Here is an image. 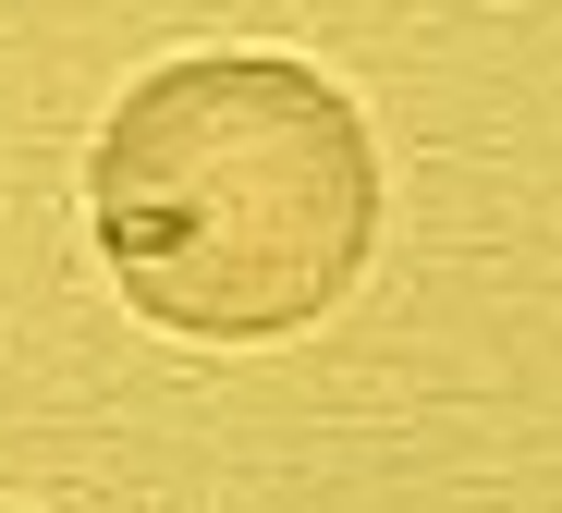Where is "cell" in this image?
<instances>
[{"instance_id":"cell-1","label":"cell","mask_w":562,"mask_h":513,"mask_svg":"<svg viewBox=\"0 0 562 513\" xmlns=\"http://www.w3.org/2000/svg\"><path fill=\"white\" fill-rule=\"evenodd\" d=\"M86 233L147 331L294 343L380 245V135L306 62H159L86 159Z\"/></svg>"}]
</instances>
